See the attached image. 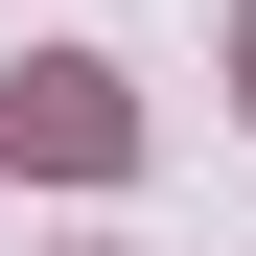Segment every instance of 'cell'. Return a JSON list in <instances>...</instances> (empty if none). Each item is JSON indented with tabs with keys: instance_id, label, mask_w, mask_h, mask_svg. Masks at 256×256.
I'll return each instance as SVG.
<instances>
[{
	"instance_id": "2",
	"label": "cell",
	"mask_w": 256,
	"mask_h": 256,
	"mask_svg": "<svg viewBox=\"0 0 256 256\" xmlns=\"http://www.w3.org/2000/svg\"><path fill=\"white\" fill-rule=\"evenodd\" d=\"M233 94H256V24H233Z\"/></svg>"
},
{
	"instance_id": "1",
	"label": "cell",
	"mask_w": 256,
	"mask_h": 256,
	"mask_svg": "<svg viewBox=\"0 0 256 256\" xmlns=\"http://www.w3.org/2000/svg\"><path fill=\"white\" fill-rule=\"evenodd\" d=\"M0 140H24V163H140V94H116L94 47H47L24 94H0Z\"/></svg>"
}]
</instances>
